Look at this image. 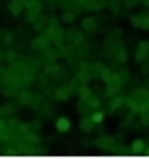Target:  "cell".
<instances>
[{
    "instance_id": "6da1fadb",
    "label": "cell",
    "mask_w": 149,
    "mask_h": 159,
    "mask_svg": "<svg viewBox=\"0 0 149 159\" xmlns=\"http://www.w3.org/2000/svg\"><path fill=\"white\" fill-rule=\"evenodd\" d=\"M65 37L72 42V45H82V37H84V30L82 27H67L65 30Z\"/></svg>"
},
{
    "instance_id": "7a4b0ae2",
    "label": "cell",
    "mask_w": 149,
    "mask_h": 159,
    "mask_svg": "<svg viewBox=\"0 0 149 159\" xmlns=\"http://www.w3.org/2000/svg\"><path fill=\"white\" fill-rule=\"evenodd\" d=\"M79 27H82L84 32H94V30L99 27V22H97V17H94V15H84V17L79 20Z\"/></svg>"
},
{
    "instance_id": "3957f363",
    "label": "cell",
    "mask_w": 149,
    "mask_h": 159,
    "mask_svg": "<svg viewBox=\"0 0 149 159\" xmlns=\"http://www.w3.org/2000/svg\"><path fill=\"white\" fill-rule=\"evenodd\" d=\"M72 92H74V84H62V87H57V89H55V99H60V102H67Z\"/></svg>"
},
{
    "instance_id": "277c9868",
    "label": "cell",
    "mask_w": 149,
    "mask_h": 159,
    "mask_svg": "<svg viewBox=\"0 0 149 159\" xmlns=\"http://www.w3.org/2000/svg\"><path fill=\"white\" fill-rule=\"evenodd\" d=\"M7 12H10L12 17H22V12H25V2H22V0H10Z\"/></svg>"
},
{
    "instance_id": "5b68a950",
    "label": "cell",
    "mask_w": 149,
    "mask_h": 159,
    "mask_svg": "<svg viewBox=\"0 0 149 159\" xmlns=\"http://www.w3.org/2000/svg\"><path fill=\"white\" fill-rule=\"evenodd\" d=\"M15 97H17V102H20V104H32V102H35V94H32L30 89H17V94H15Z\"/></svg>"
},
{
    "instance_id": "8992f818",
    "label": "cell",
    "mask_w": 149,
    "mask_h": 159,
    "mask_svg": "<svg viewBox=\"0 0 149 159\" xmlns=\"http://www.w3.org/2000/svg\"><path fill=\"white\" fill-rule=\"evenodd\" d=\"M47 42H50V37H47V32H45V35H37V37L30 42V47H32V50H45Z\"/></svg>"
},
{
    "instance_id": "52a82bcc",
    "label": "cell",
    "mask_w": 149,
    "mask_h": 159,
    "mask_svg": "<svg viewBox=\"0 0 149 159\" xmlns=\"http://www.w3.org/2000/svg\"><path fill=\"white\" fill-rule=\"evenodd\" d=\"M0 42H2L5 47H10V45L15 42V32H12V30H2V32H0Z\"/></svg>"
},
{
    "instance_id": "ba28073f",
    "label": "cell",
    "mask_w": 149,
    "mask_h": 159,
    "mask_svg": "<svg viewBox=\"0 0 149 159\" xmlns=\"http://www.w3.org/2000/svg\"><path fill=\"white\" fill-rule=\"evenodd\" d=\"M60 20H62L65 25H72V22L77 20V10H65V12L60 15Z\"/></svg>"
},
{
    "instance_id": "9c48e42d",
    "label": "cell",
    "mask_w": 149,
    "mask_h": 159,
    "mask_svg": "<svg viewBox=\"0 0 149 159\" xmlns=\"http://www.w3.org/2000/svg\"><path fill=\"white\" fill-rule=\"evenodd\" d=\"M55 127H57L60 132H67V129H70V119H67V117H57V122H55Z\"/></svg>"
},
{
    "instance_id": "30bf717a",
    "label": "cell",
    "mask_w": 149,
    "mask_h": 159,
    "mask_svg": "<svg viewBox=\"0 0 149 159\" xmlns=\"http://www.w3.org/2000/svg\"><path fill=\"white\" fill-rule=\"evenodd\" d=\"M15 60H17V52H15L12 47H5V62H10V65H12Z\"/></svg>"
},
{
    "instance_id": "8fae6325",
    "label": "cell",
    "mask_w": 149,
    "mask_h": 159,
    "mask_svg": "<svg viewBox=\"0 0 149 159\" xmlns=\"http://www.w3.org/2000/svg\"><path fill=\"white\" fill-rule=\"evenodd\" d=\"M114 57H117V62L124 65V62H127V50H124V47H117V50H114Z\"/></svg>"
},
{
    "instance_id": "7c38bea8",
    "label": "cell",
    "mask_w": 149,
    "mask_h": 159,
    "mask_svg": "<svg viewBox=\"0 0 149 159\" xmlns=\"http://www.w3.org/2000/svg\"><path fill=\"white\" fill-rule=\"evenodd\" d=\"M119 87H122V84H107V89H104V97H107V99H109V97H114V94L119 92Z\"/></svg>"
},
{
    "instance_id": "4fadbf2b",
    "label": "cell",
    "mask_w": 149,
    "mask_h": 159,
    "mask_svg": "<svg viewBox=\"0 0 149 159\" xmlns=\"http://www.w3.org/2000/svg\"><path fill=\"white\" fill-rule=\"evenodd\" d=\"M92 124H94V122H92L89 117H84V119L79 122V129H82V132H92Z\"/></svg>"
},
{
    "instance_id": "5bb4252c",
    "label": "cell",
    "mask_w": 149,
    "mask_h": 159,
    "mask_svg": "<svg viewBox=\"0 0 149 159\" xmlns=\"http://www.w3.org/2000/svg\"><path fill=\"white\" fill-rule=\"evenodd\" d=\"M15 112V104H10V102H5V104H0V114L5 117V114H12Z\"/></svg>"
},
{
    "instance_id": "9a60e30c",
    "label": "cell",
    "mask_w": 149,
    "mask_h": 159,
    "mask_svg": "<svg viewBox=\"0 0 149 159\" xmlns=\"http://www.w3.org/2000/svg\"><path fill=\"white\" fill-rule=\"evenodd\" d=\"M45 57L52 62V60H57V57H60V50H50V47H45Z\"/></svg>"
},
{
    "instance_id": "2e32d148",
    "label": "cell",
    "mask_w": 149,
    "mask_h": 159,
    "mask_svg": "<svg viewBox=\"0 0 149 159\" xmlns=\"http://www.w3.org/2000/svg\"><path fill=\"white\" fill-rule=\"evenodd\" d=\"M122 102H124V97H117V94H114V99L109 102V112H112V109H117V107H119Z\"/></svg>"
},
{
    "instance_id": "e0dca14e",
    "label": "cell",
    "mask_w": 149,
    "mask_h": 159,
    "mask_svg": "<svg viewBox=\"0 0 149 159\" xmlns=\"http://www.w3.org/2000/svg\"><path fill=\"white\" fill-rule=\"evenodd\" d=\"M89 119H92V122H102V119H104V114H102L99 109H94V112L89 114Z\"/></svg>"
},
{
    "instance_id": "ac0fdd59",
    "label": "cell",
    "mask_w": 149,
    "mask_h": 159,
    "mask_svg": "<svg viewBox=\"0 0 149 159\" xmlns=\"http://www.w3.org/2000/svg\"><path fill=\"white\" fill-rule=\"evenodd\" d=\"M139 27H144V30H149V10L142 15V22H139Z\"/></svg>"
},
{
    "instance_id": "d6986e66",
    "label": "cell",
    "mask_w": 149,
    "mask_h": 159,
    "mask_svg": "<svg viewBox=\"0 0 149 159\" xmlns=\"http://www.w3.org/2000/svg\"><path fill=\"white\" fill-rule=\"evenodd\" d=\"M134 60H137V62H144V60H147V52H142V50L137 47V52H134Z\"/></svg>"
},
{
    "instance_id": "ffe728a7",
    "label": "cell",
    "mask_w": 149,
    "mask_h": 159,
    "mask_svg": "<svg viewBox=\"0 0 149 159\" xmlns=\"http://www.w3.org/2000/svg\"><path fill=\"white\" fill-rule=\"evenodd\" d=\"M129 20H132V27H139V22H142V15H132Z\"/></svg>"
},
{
    "instance_id": "44dd1931",
    "label": "cell",
    "mask_w": 149,
    "mask_h": 159,
    "mask_svg": "<svg viewBox=\"0 0 149 159\" xmlns=\"http://www.w3.org/2000/svg\"><path fill=\"white\" fill-rule=\"evenodd\" d=\"M139 50L142 52H149V40H139Z\"/></svg>"
},
{
    "instance_id": "7402d4cb",
    "label": "cell",
    "mask_w": 149,
    "mask_h": 159,
    "mask_svg": "<svg viewBox=\"0 0 149 159\" xmlns=\"http://www.w3.org/2000/svg\"><path fill=\"white\" fill-rule=\"evenodd\" d=\"M119 2H122V5H124V7H134V5H137V2H139V0H119Z\"/></svg>"
},
{
    "instance_id": "603a6c76",
    "label": "cell",
    "mask_w": 149,
    "mask_h": 159,
    "mask_svg": "<svg viewBox=\"0 0 149 159\" xmlns=\"http://www.w3.org/2000/svg\"><path fill=\"white\" fill-rule=\"evenodd\" d=\"M142 72H144V75H149V62H142Z\"/></svg>"
},
{
    "instance_id": "cb8c5ba5",
    "label": "cell",
    "mask_w": 149,
    "mask_h": 159,
    "mask_svg": "<svg viewBox=\"0 0 149 159\" xmlns=\"http://www.w3.org/2000/svg\"><path fill=\"white\" fill-rule=\"evenodd\" d=\"M0 62H5V50H0Z\"/></svg>"
},
{
    "instance_id": "d4e9b609",
    "label": "cell",
    "mask_w": 149,
    "mask_h": 159,
    "mask_svg": "<svg viewBox=\"0 0 149 159\" xmlns=\"http://www.w3.org/2000/svg\"><path fill=\"white\" fill-rule=\"evenodd\" d=\"M139 2H144V5H147V7H149V0H139Z\"/></svg>"
},
{
    "instance_id": "484cf974",
    "label": "cell",
    "mask_w": 149,
    "mask_h": 159,
    "mask_svg": "<svg viewBox=\"0 0 149 159\" xmlns=\"http://www.w3.org/2000/svg\"><path fill=\"white\" fill-rule=\"evenodd\" d=\"M79 2H84V0H79Z\"/></svg>"
},
{
    "instance_id": "4316f807",
    "label": "cell",
    "mask_w": 149,
    "mask_h": 159,
    "mask_svg": "<svg viewBox=\"0 0 149 159\" xmlns=\"http://www.w3.org/2000/svg\"><path fill=\"white\" fill-rule=\"evenodd\" d=\"M0 32H2V30H0Z\"/></svg>"
}]
</instances>
